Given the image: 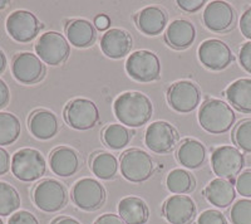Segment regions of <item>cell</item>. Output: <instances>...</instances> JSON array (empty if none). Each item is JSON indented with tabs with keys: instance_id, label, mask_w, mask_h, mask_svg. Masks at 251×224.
I'll use <instances>...</instances> for the list:
<instances>
[{
	"instance_id": "cell-11",
	"label": "cell",
	"mask_w": 251,
	"mask_h": 224,
	"mask_svg": "<svg viewBox=\"0 0 251 224\" xmlns=\"http://www.w3.org/2000/svg\"><path fill=\"white\" fill-rule=\"evenodd\" d=\"M167 101L175 111L190 113L201 101V91L191 81H178L167 89Z\"/></svg>"
},
{
	"instance_id": "cell-22",
	"label": "cell",
	"mask_w": 251,
	"mask_h": 224,
	"mask_svg": "<svg viewBox=\"0 0 251 224\" xmlns=\"http://www.w3.org/2000/svg\"><path fill=\"white\" fill-rule=\"evenodd\" d=\"M196 39L195 26L185 19L174 20L166 29V43L175 49H186Z\"/></svg>"
},
{
	"instance_id": "cell-10",
	"label": "cell",
	"mask_w": 251,
	"mask_h": 224,
	"mask_svg": "<svg viewBox=\"0 0 251 224\" xmlns=\"http://www.w3.org/2000/svg\"><path fill=\"white\" fill-rule=\"evenodd\" d=\"M72 200L79 209L93 212L100 209L106 200V189L100 181L83 178L72 188Z\"/></svg>"
},
{
	"instance_id": "cell-25",
	"label": "cell",
	"mask_w": 251,
	"mask_h": 224,
	"mask_svg": "<svg viewBox=\"0 0 251 224\" xmlns=\"http://www.w3.org/2000/svg\"><path fill=\"white\" fill-rule=\"evenodd\" d=\"M177 160L187 169H197L205 163L206 147L202 142L195 139H185L178 145L176 152Z\"/></svg>"
},
{
	"instance_id": "cell-47",
	"label": "cell",
	"mask_w": 251,
	"mask_h": 224,
	"mask_svg": "<svg viewBox=\"0 0 251 224\" xmlns=\"http://www.w3.org/2000/svg\"><path fill=\"white\" fill-rule=\"evenodd\" d=\"M8 5V1L6 0H0V9H4Z\"/></svg>"
},
{
	"instance_id": "cell-23",
	"label": "cell",
	"mask_w": 251,
	"mask_h": 224,
	"mask_svg": "<svg viewBox=\"0 0 251 224\" xmlns=\"http://www.w3.org/2000/svg\"><path fill=\"white\" fill-rule=\"evenodd\" d=\"M134 22L143 34L158 35L167 26V14L158 6H147L134 15Z\"/></svg>"
},
{
	"instance_id": "cell-17",
	"label": "cell",
	"mask_w": 251,
	"mask_h": 224,
	"mask_svg": "<svg viewBox=\"0 0 251 224\" xmlns=\"http://www.w3.org/2000/svg\"><path fill=\"white\" fill-rule=\"evenodd\" d=\"M202 19L206 28L211 32L223 33L234 26L235 12L230 4L217 0L206 5Z\"/></svg>"
},
{
	"instance_id": "cell-13",
	"label": "cell",
	"mask_w": 251,
	"mask_h": 224,
	"mask_svg": "<svg viewBox=\"0 0 251 224\" xmlns=\"http://www.w3.org/2000/svg\"><path fill=\"white\" fill-rule=\"evenodd\" d=\"M43 24L33 13L28 10H17L6 19V30L9 35L20 43H28L39 34Z\"/></svg>"
},
{
	"instance_id": "cell-4",
	"label": "cell",
	"mask_w": 251,
	"mask_h": 224,
	"mask_svg": "<svg viewBox=\"0 0 251 224\" xmlns=\"http://www.w3.org/2000/svg\"><path fill=\"white\" fill-rule=\"evenodd\" d=\"M121 172L131 183H143L154 172V163L151 155L141 149H129L121 156Z\"/></svg>"
},
{
	"instance_id": "cell-1",
	"label": "cell",
	"mask_w": 251,
	"mask_h": 224,
	"mask_svg": "<svg viewBox=\"0 0 251 224\" xmlns=\"http://www.w3.org/2000/svg\"><path fill=\"white\" fill-rule=\"evenodd\" d=\"M114 115L123 126L141 127L151 120L153 105L141 92H126L120 95L113 104Z\"/></svg>"
},
{
	"instance_id": "cell-3",
	"label": "cell",
	"mask_w": 251,
	"mask_h": 224,
	"mask_svg": "<svg viewBox=\"0 0 251 224\" xmlns=\"http://www.w3.org/2000/svg\"><path fill=\"white\" fill-rule=\"evenodd\" d=\"M44 156L35 149H20L12 159L13 175L22 181H34L46 174Z\"/></svg>"
},
{
	"instance_id": "cell-36",
	"label": "cell",
	"mask_w": 251,
	"mask_h": 224,
	"mask_svg": "<svg viewBox=\"0 0 251 224\" xmlns=\"http://www.w3.org/2000/svg\"><path fill=\"white\" fill-rule=\"evenodd\" d=\"M235 188L240 196L251 198V170H246L237 176Z\"/></svg>"
},
{
	"instance_id": "cell-40",
	"label": "cell",
	"mask_w": 251,
	"mask_h": 224,
	"mask_svg": "<svg viewBox=\"0 0 251 224\" xmlns=\"http://www.w3.org/2000/svg\"><path fill=\"white\" fill-rule=\"evenodd\" d=\"M205 1L203 0H177V5L180 6L182 10L188 13H194L200 10L203 6Z\"/></svg>"
},
{
	"instance_id": "cell-35",
	"label": "cell",
	"mask_w": 251,
	"mask_h": 224,
	"mask_svg": "<svg viewBox=\"0 0 251 224\" xmlns=\"http://www.w3.org/2000/svg\"><path fill=\"white\" fill-rule=\"evenodd\" d=\"M197 224H227L225 216L219 210L208 209L200 214Z\"/></svg>"
},
{
	"instance_id": "cell-38",
	"label": "cell",
	"mask_w": 251,
	"mask_h": 224,
	"mask_svg": "<svg viewBox=\"0 0 251 224\" xmlns=\"http://www.w3.org/2000/svg\"><path fill=\"white\" fill-rule=\"evenodd\" d=\"M240 64L248 73H251V42H246L240 48L239 52Z\"/></svg>"
},
{
	"instance_id": "cell-48",
	"label": "cell",
	"mask_w": 251,
	"mask_h": 224,
	"mask_svg": "<svg viewBox=\"0 0 251 224\" xmlns=\"http://www.w3.org/2000/svg\"><path fill=\"white\" fill-rule=\"evenodd\" d=\"M0 224H4V223H3V221H1V219H0Z\"/></svg>"
},
{
	"instance_id": "cell-43",
	"label": "cell",
	"mask_w": 251,
	"mask_h": 224,
	"mask_svg": "<svg viewBox=\"0 0 251 224\" xmlns=\"http://www.w3.org/2000/svg\"><path fill=\"white\" fill-rule=\"evenodd\" d=\"M9 97H10V92H9L8 84L3 80H0V109L6 106V104L9 102Z\"/></svg>"
},
{
	"instance_id": "cell-27",
	"label": "cell",
	"mask_w": 251,
	"mask_h": 224,
	"mask_svg": "<svg viewBox=\"0 0 251 224\" xmlns=\"http://www.w3.org/2000/svg\"><path fill=\"white\" fill-rule=\"evenodd\" d=\"M225 96L237 111L251 113V78H240L226 88Z\"/></svg>"
},
{
	"instance_id": "cell-32",
	"label": "cell",
	"mask_w": 251,
	"mask_h": 224,
	"mask_svg": "<svg viewBox=\"0 0 251 224\" xmlns=\"http://www.w3.org/2000/svg\"><path fill=\"white\" fill-rule=\"evenodd\" d=\"M20 207V196L14 187L0 181V216L6 217Z\"/></svg>"
},
{
	"instance_id": "cell-31",
	"label": "cell",
	"mask_w": 251,
	"mask_h": 224,
	"mask_svg": "<svg viewBox=\"0 0 251 224\" xmlns=\"http://www.w3.org/2000/svg\"><path fill=\"white\" fill-rule=\"evenodd\" d=\"M20 135V121L13 113L0 112V146L13 144Z\"/></svg>"
},
{
	"instance_id": "cell-44",
	"label": "cell",
	"mask_w": 251,
	"mask_h": 224,
	"mask_svg": "<svg viewBox=\"0 0 251 224\" xmlns=\"http://www.w3.org/2000/svg\"><path fill=\"white\" fill-rule=\"evenodd\" d=\"M111 26V19L107 17L106 14H100L98 17H96L94 19V27L96 29H100V30H106Z\"/></svg>"
},
{
	"instance_id": "cell-12",
	"label": "cell",
	"mask_w": 251,
	"mask_h": 224,
	"mask_svg": "<svg viewBox=\"0 0 251 224\" xmlns=\"http://www.w3.org/2000/svg\"><path fill=\"white\" fill-rule=\"evenodd\" d=\"M180 135L171 124L156 121L146 130L145 144L156 154H167L177 146Z\"/></svg>"
},
{
	"instance_id": "cell-28",
	"label": "cell",
	"mask_w": 251,
	"mask_h": 224,
	"mask_svg": "<svg viewBox=\"0 0 251 224\" xmlns=\"http://www.w3.org/2000/svg\"><path fill=\"white\" fill-rule=\"evenodd\" d=\"M166 187L172 194L183 196L194 192L196 188V180L194 175L183 169H174L166 178Z\"/></svg>"
},
{
	"instance_id": "cell-19",
	"label": "cell",
	"mask_w": 251,
	"mask_h": 224,
	"mask_svg": "<svg viewBox=\"0 0 251 224\" xmlns=\"http://www.w3.org/2000/svg\"><path fill=\"white\" fill-rule=\"evenodd\" d=\"M51 171L62 178L75 175L80 165L79 155L77 151L68 146H60L51 151L49 156Z\"/></svg>"
},
{
	"instance_id": "cell-34",
	"label": "cell",
	"mask_w": 251,
	"mask_h": 224,
	"mask_svg": "<svg viewBox=\"0 0 251 224\" xmlns=\"http://www.w3.org/2000/svg\"><path fill=\"white\" fill-rule=\"evenodd\" d=\"M230 218L232 224H251V200H237L231 208Z\"/></svg>"
},
{
	"instance_id": "cell-39",
	"label": "cell",
	"mask_w": 251,
	"mask_h": 224,
	"mask_svg": "<svg viewBox=\"0 0 251 224\" xmlns=\"http://www.w3.org/2000/svg\"><path fill=\"white\" fill-rule=\"evenodd\" d=\"M240 30L244 37L251 40V6L240 18Z\"/></svg>"
},
{
	"instance_id": "cell-30",
	"label": "cell",
	"mask_w": 251,
	"mask_h": 224,
	"mask_svg": "<svg viewBox=\"0 0 251 224\" xmlns=\"http://www.w3.org/2000/svg\"><path fill=\"white\" fill-rule=\"evenodd\" d=\"M91 169L97 178L111 180L118 171L117 158L109 152H98L92 158Z\"/></svg>"
},
{
	"instance_id": "cell-2",
	"label": "cell",
	"mask_w": 251,
	"mask_h": 224,
	"mask_svg": "<svg viewBox=\"0 0 251 224\" xmlns=\"http://www.w3.org/2000/svg\"><path fill=\"white\" fill-rule=\"evenodd\" d=\"M236 121L234 110L217 98L206 100L199 111V122L205 131L220 135L231 130Z\"/></svg>"
},
{
	"instance_id": "cell-42",
	"label": "cell",
	"mask_w": 251,
	"mask_h": 224,
	"mask_svg": "<svg viewBox=\"0 0 251 224\" xmlns=\"http://www.w3.org/2000/svg\"><path fill=\"white\" fill-rule=\"evenodd\" d=\"M9 165H10V158H9L8 151L0 147V175H4L8 172Z\"/></svg>"
},
{
	"instance_id": "cell-14",
	"label": "cell",
	"mask_w": 251,
	"mask_h": 224,
	"mask_svg": "<svg viewBox=\"0 0 251 224\" xmlns=\"http://www.w3.org/2000/svg\"><path fill=\"white\" fill-rule=\"evenodd\" d=\"M199 59L206 68L211 71H223L235 60L231 49L220 39H207L200 44Z\"/></svg>"
},
{
	"instance_id": "cell-45",
	"label": "cell",
	"mask_w": 251,
	"mask_h": 224,
	"mask_svg": "<svg viewBox=\"0 0 251 224\" xmlns=\"http://www.w3.org/2000/svg\"><path fill=\"white\" fill-rule=\"evenodd\" d=\"M53 224H80V223L78 221H75V218H71V217H62V218H58Z\"/></svg>"
},
{
	"instance_id": "cell-29",
	"label": "cell",
	"mask_w": 251,
	"mask_h": 224,
	"mask_svg": "<svg viewBox=\"0 0 251 224\" xmlns=\"http://www.w3.org/2000/svg\"><path fill=\"white\" fill-rule=\"evenodd\" d=\"M134 132L121 124L108 125L102 132L103 142L113 150H121L131 142Z\"/></svg>"
},
{
	"instance_id": "cell-16",
	"label": "cell",
	"mask_w": 251,
	"mask_h": 224,
	"mask_svg": "<svg viewBox=\"0 0 251 224\" xmlns=\"http://www.w3.org/2000/svg\"><path fill=\"white\" fill-rule=\"evenodd\" d=\"M162 213L170 224H190L196 218L197 208L188 196H172L165 201Z\"/></svg>"
},
{
	"instance_id": "cell-6",
	"label": "cell",
	"mask_w": 251,
	"mask_h": 224,
	"mask_svg": "<svg viewBox=\"0 0 251 224\" xmlns=\"http://www.w3.org/2000/svg\"><path fill=\"white\" fill-rule=\"evenodd\" d=\"M38 57L49 66H60L68 59L71 46L63 34L58 32H47L40 35L35 44Z\"/></svg>"
},
{
	"instance_id": "cell-18",
	"label": "cell",
	"mask_w": 251,
	"mask_h": 224,
	"mask_svg": "<svg viewBox=\"0 0 251 224\" xmlns=\"http://www.w3.org/2000/svg\"><path fill=\"white\" fill-rule=\"evenodd\" d=\"M133 44L131 34L123 29L113 28L107 30L100 39V49L109 58L120 59L129 53Z\"/></svg>"
},
{
	"instance_id": "cell-7",
	"label": "cell",
	"mask_w": 251,
	"mask_h": 224,
	"mask_svg": "<svg viewBox=\"0 0 251 224\" xmlns=\"http://www.w3.org/2000/svg\"><path fill=\"white\" fill-rule=\"evenodd\" d=\"M126 71L134 81L153 82L161 76L160 58L151 51H137L126 60Z\"/></svg>"
},
{
	"instance_id": "cell-26",
	"label": "cell",
	"mask_w": 251,
	"mask_h": 224,
	"mask_svg": "<svg viewBox=\"0 0 251 224\" xmlns=\"http://www.w3.org/2000/svg\"><path fill=\"white\" fill-rule=\"evenodd\" d=\"M118 214L126 224H145L149 221L150 209L143 199L126 196L118 204Z\"/></svg>"
},
{
	"instance_id": "cell-21",
	"label": "cell",
	"mask_w": 251,
	"mask_h": 224,
	"mask_svg": "<svg viewBox=\"0 0 251 224\" xmlns=\"http://www.w3.org/2000/svg\"><path fill=\"white\" fill-rule=\"evenodd\" d=\"M28 126L31 135L39 140H49L54 138L59 130L57 116L48 110H37L30 115Z\"/></svg>"
},
{
	"instance_id": "cell-46",
	"label": "cell",
	"mask_w": 251,
	"mask_h": 224,
	"mask_svg": "<svg viewBox=\"0 0 251 224\" xmlns=\"http://www.w3.org/2000/svg\"><path fill=\"white\" fill-rule=\"evenodd\" d=\"M6 67V57L1 51H0V73L4 72V69Z\"/></svg>"
},
{
	"instance_id": "cell-15",
	"label": "cell",
	"mask_w": 251,
	"mask_h": 224,
	"mask_svg": "<svg viewBox=\"0 0 251 224\" xmlns=\"http://www.w3.org/2000/svg\"><path fill=\"white\" fill-rule=\"evenodd\" d=\"M12 72L15 80L23 84H33L44 77L46 67L37 55L30 52L19 53L12 63Z\"/></svg>"
},
{
	"instance_id": "cell-20",
	"label": "cell",
	"mask_w": 251,
	"mask_h": 224,
	"mask_svg": "<svg viewBox=\"0 0 251 224\" xmlns=\"http://www.w3.org/2000/svg\"><path fill=\"white\" fill-rule=\"evenodd\" d=\"M203 196L210 204L217 208H227L236 198V188L231 180L217 178L208 183Z\"/></svg>"
},
{
	"instance_id": "cell-24",
	"label": "cell",
	"mask_w": 251,
	"mask_h": 224,
	"mask_svg": "<svg viewBox=\"0 0 251 224\" xmlns=\"http://www.w3.org/2000/svg\"><path fill=\"white\" fill-rule=\"evenodd\" d=\"M66 34L71 44L77 48H87L97 39V29L86 19H72L66 24Z\"/></svg>"
},
{
	"instance_id": "cell-41",
	"label": "cell",
	"mask_w": 251,
	"mask_h": 224,
	"mask_svg": "<svg viewBox=\"0 0 251 224\" xmlns=\"http://www.w3.org/2000/svg\"><path fill=\"white\" fill-rule=\"evenodd\" d=\"M94 224H126L125 222L121 219L120 216H114L112 213H107L100 216L97 221L94 222Z\"/></svg>"
},
{
	"instance_id": "cell-5",
	"label": "cell",
	"mask_w": 251,
	"mask_h": 224,
	"mask_svg": "<svg viewBox=\"0 0 251 224\" xmlns=\"http://www.w3.org/2000/svg\"><path fill=\"white\" fill-rule=\"evenodd\" d=\"M33 200L40 210L54 213L67 205L68 193L67 188L54 179H46L35 185L33 190Z\"/></svg>"
},
{
	"instance_id": "cell-8",
	"label": "cell",
	"mask_w": 251,
	"mask_h": 224,
	"mask_svg": "<svg viewBox=\"0 0 251 224\" xmlns=\"http://www.w3.org/2000/svg\"><path fill=\"white\" fill-rule=\"evenodd\" d=\"M64 118L71 127L79 131L93 129L100 121V110L88 98H75L64 110Z\"/></svg>"
},
{
	"instance_id": "cell-37",
	"label": "cell",
	"mask_w": 251,
	"mask_h": 224,
	"mask_svg": "<svg viewBox=\"0 0 251 224\" xmlns=\"http://www.w3.org/2000/svg\"><path fill=\"white\" fill-rule=\"evenodd\" d=\"M8 224H39V222L31 213L26 210H20L10 217Z\"/></svg>"
},
{
	"instance_id": "cell-33",
	"label": "cell",
	"mask_w": 251,
	"mask_h": 224,
	"mask_svg": "<svg viewBox=\"0 0 251 224\" xmlns=\"http://www.w3.org/2000/svg\"><path fill=\"white\" fill-rule=\"evenodd\" d=\"M232 140L239 149L251 152V118L241 121L234 130Z\"/></svg>"
},
{
	"instance_id": "cell-9",
	"label": "cell",
	"mask_w": 251,
	"mask_h": 224,
	"mask_svg": "<svg viewBox=\"0 0 251 224\" xmlns=\"http://www.w3.org/2000/svg\"><path fill=\"white\" fill-rule=\"evenodd\" d=\"M245 165V158L237 147L224 145L216 147L211 155V168L215 175L231 180L239 175Z\"/></svg>"
}]
</instances>
